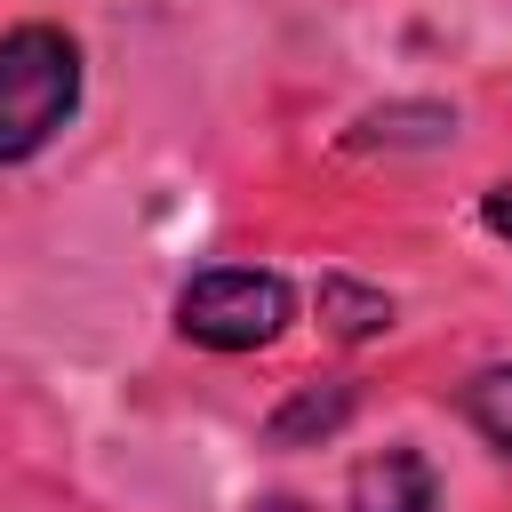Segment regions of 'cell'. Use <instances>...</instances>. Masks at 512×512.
<instances>
[{
  "instance_id": "cell-1",
  "label": "cell",
  "mask_w": 512,
  "mask_h": 512,
  "mask_svg": "<svg viewBox=\"0 0 512 512\" xmlns=\"http://www.w3.org/2000/svg\"><path fill=\"white\" fill-rule=\"evenodd\" d=\"M80 40L64 24H8L0 32V168L48 152L80 112Z\"/></svg>"
},
{
  "instance_id": "cell-2",
  "label": "cell",
  "mask_w": 512,
  "mask_h": 512,
  "mask_svg": "<svg viewBox=\"0 0 512 512\" xmlns=\"http://www.w3.org/2000/svg\"><path fill=\"white\" fill-rule=\"evenodd\" d=\"M296 320V288L264 264H208L176 288V336L200 352H264Z\"/></svg>"
},
{
  "instance_id": "cell-3",
  "label": "cell",
  "mask_w": 512,
  "mask_h": 512,
  "mask_svg": "<svg viewBox=\"0 0 512 512\" xmlns=\"http://www.w3.org/2000/svg\"><path fill=\"white\" fill-rule=\"evenodd\" d=\"M352 512H440V472L424 448L392 440L352 464Z\"/></svg>"
},
{
  "instance_id": "cell-4",
  "label": "cell",
  "mask_w": 512,
  "mask_h": 512,
  "mask_svg": "<svg viewBox=\"0 0 512 512\" xmlns=\"http://www.w3.org/2000/svg\"><path fill=\"white\" fill-rule=\"evenodd\" d=\"M352 408H360V392L344 384V376H320V384H296L280 408H272V448H320V440H336L344 424H352Z\"/></svg>"
},
{
  "instance_id": "cell-5",
  "label": "cell",
  "mask_w": 512,
  "mask_h": 512,
  "mask_svg": "<svg viewBox=\"0 0 512 512\" xmlns=\"http://www.w3.org/2000/svg\"><path fill=\"white\" fill-rule=\"evenodd\" d=\"M312 304H320V328L344 336V344H368V336L392 328V296L368 288V280H352V272H328V280L312 288Z\"/></svg>"
},
{
  "instance_id": "cell-6",
  "label": "cell",
  "mask_w": 512,
  "mask_h": 512,
  "mask_svg": "<svg viewBox=\"0 0 512 512\" xmlns=\"http://www.w3.org/2000/svg\"><path fill=\"white\" fill-rule=\"evenodd\" d=\"M456 408H464V424H472L496 456H512V360H504V368H480V376L456 392Z\"/></svg>"
},
{
  "instance_id": "cell-7",
  "label": "cell",
  "mask_w": 512,
  "mask_h": 512,
  "mask_svg": "<svg viewBox=\"0 0 512 512\" xmlns=\"http://www.w3.org/2000/svg\"><path fill=\"white\" fill-rule=\"evenodd\" d=\"M480 224H488V232H496V240H512V176H504V184H488V192H480Z\"/></svg>"
},
{
  "instance_id": "cell-8",
  "label": "cell",
  "mask_w": 512,
  "mask_h": 512,
  "mask_svg": "<svg viewBox=\"0 0 512 512\" xmlns=\"http://www.w3.org/2000/svg\"><path fill=\"white\" fill-rule=\"evenodd\" d=\"M256 512H312V504H296V496H264Z\"/></svg>"
}]
</instances>
